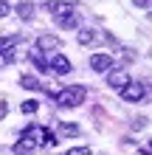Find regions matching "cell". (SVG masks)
I'll return each mask as SVG.
<instances>
[{"mask_svg":"<svg viewBox=\"0 0 152 155\" xmlns=\"http://www.w3.org/2000/svg\"><path fill=\"white\" fill-rule=\"evenodd\" d=\"M48 68H51L57 76H65V74H70V71H73V65H70V59L65 57V54H57V57L48 62Z\"/></svg>","mask_w":152,"mask_h":155,"instance_id":"7a4b0ae2","label":"cell"},{"mask_svg":"<svg viewBox=\"0 0 152 155\" xmlns=\"http://www.w3.org/2000/svg\"><path fill=\"white\" fill-rule=\"evenodd\" d=\"M107 82H110V87H113V90H124V87L130 85V76L124 74V71H113V74L107 76Z\"/></svg>","mask_w":152,"mask_h":155,"instance_id":"8992f818","label":"cell"},{"mask_svg":"<svg viewBox=\"0 0 152 155\" xmlns=\"http://www.w3.org/2000/svg\"><path fill=\"white\" fill-rule=\"evenodd\" d=\"M34 147H37V144H34L31 138H20V141L14 144V155H25V152H31Z\"/></svg>","mask_w":152,"mask_h":155,"instance_id":"9c48e42d","label":"cell"},{"mask_svg":"<svg viewBox=\"0 0 152 155\" xmlns=\"http://www.w3.org/2000/svg\"><path fill=\"white\" fill-rule=\"evenodd\" d=\"M144 96H147V87L144 85H135V82H130V85L121 90V99H124V102H141Z\"/></svg>","mask_w":152,"mask_h":155,"instance_id":"3957f363","label":"cell"},{"mask_svg":"<svg viewBox=\"0 0 152 155\" xmlns=\"http://www.w3.org/2000/svg\"><path fill=\"white\" fill-rule=\"evenodd\" d=\"M65 155H90V147H73V150H68Z\"/></svg>","mask_w":152,"mask_h":155,"instance_id":"2e32d148","label":"cell"},{"mask_svg":"<svg viewBox=\"0 0 152 155\" xmlns=\"http://www.w3.org/2000/svg\"><path fill=\"white\" fill-rule=\"evenodd\" d=\"M17 14H20L23 20H31V17H34V6L28 3V0H23V3L17 6Z\"/></svg>","mask_w":152,"mask_h":155,"instance_id":"8fae6325","label":"cell"},{"mask_svg":"<svg viewBox=\"0 0 152 155\" xmlns=\"http://www.w3.org/2000/svg\"><path fill=\"white\" fill-rule=\"evenodd\" d=\"M85 93H87V90L82 85H70V87H62L59 93H57V102L62 107H76V104L85 102Z\"/></svg>","mask_w":152,"mask_h":155,"instance_id":"6da1fadb","label":"cell"},{"mask_svg":"<svg viewBox=\"0 0 152 155\" xmlns=\"http://www.w3.org/2000/svg\"><path fill=\"white\" fill-rule=\"evenodd\" d=\"M14 37H0V57H3L6 62H11L14 59Z\"/></svg>","mask_w":152,"mask_h":155,"instance_id":"52a82bcc","label":"cell"},{"mask_svg":"<svg viewBox=\"0 0 152 155\" xmlns=\"http://www.w3.org/2000/svg\"><path fill=\"white\" fill-rule=\"evenodd\" d=\"M135 3H138L141 8H147V6H149V0H135Z\"/></svg>","mask_w":152,"mask_h":155,"instance_id":"ac0fdd59","label":"cell"},{"mask_svg":"<svg viewBox=\"0 0 152 155\" xmlns=\"http://www.w3.org/2000/svg\"><path fill=\"white\" fill-rule=\"evenodd\" d=\"M37 48L40 51H57L59 48V40L53 37V34H42V37L37 40Z\"/></svg>","mask_w":152,"mask_h":155,"instance_id":"ba28073f","label":"cell"},{"mask_svg":"<svg viewBox=\"0 0 152 155\" xmlns=\"http://www.w3.org/2000/svg\"><path fill=\"white\" fill-rule=\"evenodd\" d=\"M93 40H96L93 28H82V31H79V45H90Z\"/></svg>","mask_w":152,"mask_h":155,"instance_id":"4fadbf2b","label":"cell"},{"mask_svg":"<svg viewBox=\"0 0 152 155\" xmlns=\"http://www.w3.org/2000/svg\"><path fill=\"white\" fill-rule=\"evenodd\" d=\"M59 135H68V138H70V135H79V127H76V124L62 121V124H59ZM59 135H57V138H59Z\"/></svg>","mask_w":152,"mask_h":155,"instance_id":"7c38bea8","label":"cell"},{"mask_svg":"<svg viewBox=\"0 0 152 155\" xmlns=\"http://www.w3.org/2000/svg\"><path fill=\"white\" fill-rule=\"evenodd\" d=\"M20 85L23 87H31V90H40V82L34 79V76H20Z\"/></svg>","mask_w":152,"mask_h":155,"instance_id":"9a60e30c","label":"cell"},{"mask_svg":"<svg viewBox=\"0 0 152 155\" xmlns=\"http://www.w3.org/2000/svg\"><path fill=\"white\" fill-rule=\"evenodd\" d=\"M45 6H48L57 17H65V14L73 12V3H70V0H51V3H45Z\"/></svg>","mask_w":152,"mask_h":155,"instance_id":"5b68a950","label":"cell"},{"mask_svg":"<svg viewBox=\"0 0 152 155\" xmlns=\"http://www.w3.org/2000/svg\"><path fill=\"white\" fill-rule=\"evenodd\" d=\"M37 107H40V104L34 102V99H28V102H23V104H20V110H23L25 116H34V113H37Z\"/></svg>","mask_w":152,"mask_h":155,"instance_id":"5bb4252c","label":"cell"},{"mask_svg":"<svg viewBox=\"0 0 152 155\" xmlns=\"http://www.w3.org/2000/svg\"><path fill=\"white\" fill-rule=\"evenodd\" d=\"M8 12H11V6H8V3H6V0H0V17H6Z\"/></svg>","mask_w":152,"mask_h":155,"instance_id":"e0dca14e","label":"cell"},{"mask_svg":"<svg viewBox=\"0 0 152 155\" xmlns=\"http://www.w3.org/2000/svg\"><path fill=\"white\" fill-rule=\"evenodd\" d=\"M57 25H59V28H76L79 20L73 17V12H70V14H65V17H57Z\"/></svg>","mask_w":152,"mask_h":155,"instance_id":"30bf717a","label":"cell"},{"mask_svg":"<svg viewBox=\"0 0 152 155\" xmlns=\"http://www.w3.org/2000/svg\"><path fill=\"white\" fill-rule=\"evenodd\" d=\"M90 68L96 71V74H104V71L113 68V57L110 54H93L90 57Z\"/></svg>","mask_w":152,"mask_h":155,"instance_id":"277c9868","label":"cell"}]
</instances>
